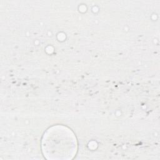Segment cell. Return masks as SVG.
I'll use <instances>...</instances> for the list:
<instances>
[{"label":"cell","instance_id":"cell-1","mask_svg":"<svg viewBox=\"0 0 160 160\" xmlns=\"http://www.w3.org/2000/svg\"><path fill=\"white\" fill-rule=\"evenodd\" d=\"M76 146L73 132L63 126H53L43 136L42 148L47 155H71Z\"/></svg>","mask_w":160,"mask_h":160}]
</instances>
